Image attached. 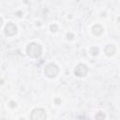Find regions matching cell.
Masks as SVG:
<instances>
[{"label": "cell", "instance_id": "6da1fadb", "mask_svg": "<svg viewBox=\"0 0 120 120\" xmlns=\"http://www.w3.org/2000/svg\"><path fill=\"white\" fill-rule=\"evenodd\" d=\"M26 53L31 58H38L42 53V47L37 42H31L26 47Z\"/></svg>", "mask_w": 120, "mask_h": 120}, {"label": "cell", "instance_id": "7a4b0ae2", "mask_svg": "<svg viewBox=\"0 0 120 120\" xmlns=\"http://www.w3.org/2000/svg\"><path fill=\"white\" fill-rule=\"evenodd\" d=\"M58 73H59V68H58V67H57L55 64H53V63L48 64V65L45 67V68H44V74H45V76L48 77V78L52 79V78L56 77V76L58 75Z\"/></svg>", "mask_w": 120, "mask_h": 120}, {"label": "cell", "instance_id": "3957f363", "mask_svg": "<svg viewBox=\"0 0 120 120\" xmlns=\"http://www.w3.org/2000/svg\"><path fill=\"white\" fill-rule=\"evenodd\" d=\"M30 120H46V112L42 108H36L30 113Z\"/></svg>", "mask_w": 120, "mask_h": 120}, {"label": "cell", "instance_id": "277c9868", "mask_svg": "<svg viewBox=\"0 0 120 120\" xmlns=\"http://www.w3.org/2000/svg\"><path fill=\"white\" fill-rule=\"evenodd\" d=\"M88 72L87 66L84 64H79L74 69V74L77 77H84Z\"/></svg>", "mask_w": 120, "mask_h": 120}, {"label": "cell", "instance_id": "5b68a950", "mask_svg": "<svg viewBox=\"0 0 120 120\" xmlns=\"http://www.w3.org/2000/svg\"><path fill=\"white\" fill-rule=\"evenodd\" d=\"M4 31H5L6 36H8V37H12V36H14V35L17 33V26H16L14 23H12V22H8V23L5 26Z\"/></svg>", "mask_w": 120, "mask_h": 120}, {"label": "cell", "instance_id": "8992f818", "mask_svg": "<svg viewBox=\"0 0 120 120\" xmlns=\"http://www.w3.org/2000/svg\"><path fill=\"white\" fill-rule=\"evenodd\" d=\"M115 46L112 45V44H108L106 45V47L104 48V52L107 56H112L114 53H115Z\"/></svg>", "mask_w": 120, "mask_h": 120}, {"label": "cell", "instance_id": "52a82bcc", "mask_svg": "<svg viewBox=\"0 0 120 120\" xmlns=\"http://www.w3.org/2000/svg\"><path fill=\"white\" fill-rule=\"evenodd\" d=\"M91 30H92V33L95 36H100L103 33V27L100 24H95V25H93V27H92Z\"/></svg>", "mask_w": 120, "mask_h": 120}, {"label": "cell", "instance_id": "ba28073f", "mask_svg": "<svg viewBox=\"0 0 120 120\" xmlns=\"http://www.w3.org/2000/svg\"><path fill=\"white\" fill-rule=\"evenodd\" d=\"M95 118H96V120H104L106 118V115L102 112H98L95 115Z\"/></svg>", "mask_w": 120, "mask_h": 120}, {"label": "cell", "instance_id": "9c48e42d", "mask_svg": "<svg viewBox=\"0 0 120 120\" xmlns=\"http://www.w3.org/2000/svg\"><path fill=\"white\" fill-rule=\"evenodd\" d=\"M89 52H90V54H92L93 56H97V55L98 54V52H99V51H98V47L93 46V47L90 48Z\"/></svg>", "mask_w": 120, "mask_h": 120}, {"label": "cell", "instance_id": "30bf717a", "mask_svg": "<svg viewBox=\"0 0 120 120\" xmlns=\"http://www.w3.org/2000/svg\"><path fill=\"white\" fill-rule=\"evenodd\" d=\"M50 29H51L52 32H56V31L58 30V26H57L56 24L53 23V24H52V25L50 26Z\"/></svg>", "mask_w": 120, "mask_h": 120}, {"label": "cell", "instance_id": "8fae6325", "mask_svg": "<svg viewBox=\"0 0 120 120\" xmlns=\"http://www.w3.org/2000/svg\"><path fill=\"white\" fill-rule=\"evenodd\" d=\"M73 38H74L73 34H70V33H68V34H67V38H68V39H72Z\"/></svg>", "mask_w": 120, "mask_h": 120}, {"label": "cell", "instance_id": "7c38bea8", "mask_svg": "<svg viewBox=\"0 0 120 120\" xmlns=\"http://www.w3.org/2000/svg\"><path fill=\"white\" fill-rule=\"evenodd\" d=\"M54 102H55L56 104H60V103H61V99H60V98H55V99H54Z\"/></svg>", "mask_w": 120, "mask_h": 120}, {"label": "cell", "instance_id": "4fadbf2b", "mask_svg": "<svg viewBox=\"0 0 120 120\" xmlns=\"http://www.w3.org/2000/svg\"><path fill=\"white\" fill-rule=\"evenodd\" d=\"M9 104H10V107H12V108L16 107V103H14L13 101H10V102H9Z\"/></svg>", "mask_w": 120, "mask_h": 120}]
</instances>
